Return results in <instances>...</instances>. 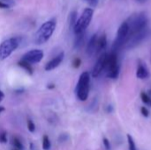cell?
<instances>
[{"mask_svg":"<svg viewBox=\"0 0 151 150\" xmlns=\"http://www.w3.org/2000/svg\"><path fill=\"white\" fill-rule=\"evenodd\" d=\"M57 26V21L55 19L45 21L36 31L35 34V42L36 44H43L50 40Z\"/></svg>","mask_w":151,"mask_h":150,"instance_id":"cell-1","label":"cell"},{"mask_svg":"<svg viewBox=\"0 0 151 150\" xmlns=\"http://www.w3.org/2000/svg\"><path fill=\"white\" fill-rule=\"evenodd\" d=\"M89 83H90V75L88 72H84L81 74L75 93L76 96L80 101H86L88 97V93H89Z\"/></svg>","mask_w":151,"mask_h":150,"instance_id":"cell-2","label":"cell"},{"mask_svg":"<svg viewBox=\"0 0 151 150\" xmlns=\"http://www.w3.org/2000/svg\"><path fill=\"white\" fill-rule=\"evenodd\" d=\"M93 14H94V10L92 8H86L83 11L82 14L77 19L76 23L73 27V31H74L75 34L85 32V30L89 26V24L92 20Z\"/></svg>","mask_w":151,"mask_h":150,"instance_id":"cell-3","label":"cell"},{"mask_svg":"<svg viewBox=\"0 0 151 150\" xmlns=\"http://www.w3.org/2000/svg\"><path fill=\"white\" fill-rule=\"evenodd\" d=\"M127 23L129 25V34H131L145 29L148 24V18L144 12H141L130 17Z\"/></svg>","mask_w":151,"mask_h":150,"instance_id":"cell-4","label":"cell"},{"mask_svg":"<svg viewBox=\"0 0 151 150\" xmlns=\"http://www.w3.org/2000/svg\"><path fill=\"white\" fill-rule=\"evenodd\" d=\"M107 74L106 76L110 79H118L119 75V65L118 62V55L116 52H111L107 55L106 66Z\"/></svg>","mask_w":151,"mask_h":150,"instance_id":"cell-5","label":"cell"},{"mask_svg":"<svg viewBox=\"0 0 151 150\" xmlns=\"http://www.w3.org/2000/svg\"><path fill=\"white\" fill-rule=\"evenodd\" d=\"M19 41L16 37L9 38L0 44V60H4L19 47Z\"/></svg>","mask_w":151,"mask_h":150,"instance_id":"cell-6","label":"cell"},{"mask_svg":"<svg viewBox=\"0 0 151 150\" xmlns=\"http://www.w3.org/2000/svg\"><path fill=\"white\" fill-rule=\"evenodd\" d=\"M146 35H147V30H146V28L143 29V30H142V31H139V32L131 34L129 35V37H127V41L125 42V43H127V49L134 48L135 46H137L145 38Z\"/></svg>","mask_w":151,"mask_h":150,"instance_id":"cell-7","label":"cell"},{"mask_svg":"<svg viewBox=\"0 0 151 150\" xmlns=\"http://www.w3.org/2000/svg\"><path fill=\"white\" fill-rule=\"evenodd\" d=\"M44 54L43 51L41 50H31L29 51H27V53H25L21 59L27 61L29 64H37L39 62H41V60L42 59Z\"/></svg>","mask_w":151,"mask_h":150,"instance_id":"cell-8","label":"cell"},{"mask_svg":"<svg viewBox=\"0 0 151 150\" xmlns=\"http://www.w3.org/2000/svg\"><path fill=\"white\" fill-rule=\"evenodd\" d=\"M107 53H104L100 56V57L97 59L94 68H93V71H92V76L94 78H96L98 77L102 72L105 69V66H106V61H107Z\"/></svg>","mask_w":151,"mask_h":150,"instance_id":"cell-9","label":"cell"},{"mask_svg":"<svg viewBox=\"0 0 151 150\" xmlns=\"http://www.w3.org/2000/svg\"><path fill=\"white\" fill-rule=\"evenodd\" d=\"M65 57V53L64 52H60L58 56H56L55 57H53L50 61H49L46 65H45V71H51L54 70L55 68H57L63 61Z\"/></svg>","mask_w":151,"mask_h":150,"instance_id":"cell-10","label":"cell"},{"mask_svg":"<svg viewBox=\"0 0 151 150\" xmlns=\"http://www.w3.org/2000/svg\"><path fill=\"white\" fill-rule=\"evenodd\" d=\"M136 77L141 80H144L150 77L149 69L147 68L146 64L142 63V61H139V65L136 70Z\"/></svg>","mask_w":151,"mask_h":150,"instance_id":"cell-11","label":"cell"},{"mask_svg":"<svg viewBox=\"0 0 151 150\" xmlns=\"http://www.w3.org/2000/svg\"><path fill=\"white\" fill-rule=\"evenodd\" d=\"M97 40L98 36L96 34H93L92 37L90 38L88 46H87V54L88 56H92L96 52V48H97Z\"/></svg>","mask_w":151,"mask_h":150,"instance_id":"cell-12","label":"cell"},{"mask_svg":"<svg viewBox=\"0 0 151 150\" xmlns=\"http://www.w3.org/2000/svg\"><path fill=\"white\" fill-rule=\"evenodd\" d=\"M107 47V37L105 34H103L97 40V48H96V53L105 50Z\"/></svg>","mask_w":151,"mask_h":150,"instance_id":"cell-13","label":"cell"},{"mask_svg":"<svg viewBox=\"0 0 151 150\" xmlns=\"http://www.w3.org/2000/svg\"><path fill=\"white\" fill-rule=\"evenodd\" d=\"M84 36H85V32L76 34V37L74 40V49L79 50L82 47L84 43Z\"/></svg>","mask_w":151,"mask_h":150,"instance_id":"cell-14","label":"cell"},{"mask_svg":"<svg viewBox=\"0 0 151 150\" xmlns=\"http://www.w3.org/2000/svg\"><path fill=\"white\" fill-rule=\"evenodd\" d=\"M18 65L20 66L21 68H23L27 73L33 74L34 69H33V67L31 66V64L27 63V61H25V60H23V59H20V60L18 62Z\"/></svg>","mask_w":151,"mask_h":150,"instance_id":"cell-15","label":"cell"},{"mask_svg":"<svg viewBox=\"0 0 151 150\" xmlns=\"http://www.w3.org/2000/svg\"><path fill=\"white\" fill-rule=\"evenodd\" d=\"M42 149L43 150L50 149V141L48 135H43L42 137Z\"/></svg>","mask_w":151,"mask_h":150,"instance_id":"cell-16","label":"cell"},{"mask_svg":"<svg viewBox=\"0 0 151 150\" xmlns=\"http://www.w3.org/2000/svg\"><path fill=\"white\" fill-rule=\"evenodd\" d=\"M141 98L145 104H148L151 107V97L148 94H146L145 92H142L141 93Z\"/></svg>","mask_w":151,"mask_h":150,"instance_id":"cell-17","label":"cell"},{"mask_svg":"<svg viewBox=\"0 0 151 150\" xmlns=\"http://www.w3.org/2000/svg\"><path fill=\"white\" fill-rule=\"evenodd\" d=\"M77 21V11H73L70 14V27H73Z\"/></svg>","mask_w":151,"mask_h":150,"instance_id":"cell-18","label":"cell"},{"mask_svg":"<svg viewBox=\"0 0 151 150\" xmlns=\"http://www.w3.org/2000/svg\"><path fill=\"white\" fill-rule=\"evenodd\" d=\"M12 146H14L17 149H23V145L20 142V141L17 138H12Z\"/></svg>","mask_w":151,"mask_h":150,"instance_id":"cell-19","label":"cell"},{"mask_svg":"<svg viewBox=\"0 0 151 150\" xmlns=\"http://www.w3.org/2000/svg\"><path fill=\"white\" fill-rule=\"evenodd\" d=\"M127 140H128V145H129V150H136L135 148V144H134V141L133 140V138L128 134L127 135Z\"/></svg>","mask_w":151,"mask_h":150,"instance_id":"cell-20","label":"cell"},{"mask_svg":"<svg viewBox=\"0 0 151 150\" xmlns=\"http://www.w3.org/2000/svg\"><path fill=\"white\" fill-rule=\"evenodd\" d=\"M27 129H28V131L31 132V133H34L35 130V126L34 122H33L31 119H28V120H27Z\"/></svg>","mask_w":151,"mask_h":150,"instance_id":"cell-21","label":"cell"},{"mask_svg":"<svg viewBox=\"0 0 151 150\" xmlns=\"http://www.w3.org/2000/svg\"><path fill=\"white\" fill-rule=\"evenodd\" d=\"M81 58L76 57V58L73 59V66L74 68H79V67L81 66Z\"/></svg>","mask_w":151,"mask_h":150,"instance_id":"cell-22","label":"cell"},{"mask_svg":"<svg viewBox=\"0 0 151 150\" xmlns=\"http://www.w3.org/2000/svg\"><path fill=\"white\" fill-rule=\"evenodd\" d=\"M7 141V135L5 132H2L0 133V142L2 143H5Z\"/></svg>","mask_w":151,"mask_h":150,"instance_id":"cell-23","label":"cell"},{"mask_svg":"<svg viewBox=\"0 0 151 150\" xmlns=\"http://www.w3.org/2000/svg\"><path fill=\"white\" fill-rule=\"evenodd\" d=\"M141 112H142V116H144L145 118H148V117H149V115H150V112H149L148 109H147V108H145V107H142V109H141Z\"/></svg>","mask_w":151,"mask_h":150,"instance_id":"cell-24","label":"cell"},{"mask_svg":"<svg viewBox=\"0 0 151 150\" xmlns=\"http://www.w3.org/2000/svg\"><path fill=\"white\" fill-rule=\"evenodd\" d=\"M104 147H105L106 150L111 149V145H110V142H109V141H108L106 138H104Z\"/></svg>","mask_w":151,"mask_h":150,"instance_id":"cell-25","label":"cell"},{"mask_svg":"<svg viewBox=\"0 0 151 150\" xmlns=\"http://www.w3.org/2000/svg\"><path fill=\"white\" fill-rule=\"evenodd\" d=\"M9 7H10L9 4L4 3L3 1H0V8H1V9H8Z\"/></svg>","mask_w":151,"mask_h":150,"instance_id":"cell-26","label":"cell"},{"mask_svg":"<svg viewBox=\"0 0 151 150\" xmlns=\"http://www.w3.org/2000/svg\"><path fill=\"white\" fill-rule=\"evenodd\" d=\"M4 93L0 90V102L4 99Z\"/></svg>","mask_w":151,"mask_h":150,"instance_id":"cell-27","label":"cell"},{"mask_svg":"<svg viewBox=\"0 0 151 150\" xmlns=\"http://www.w3.org/2000/svg\"><path fill=\"white\" fill-rule=\"evenodd\" d=\"M47 88H50V89H52V88H55V85H54V84H49Z\"/></svg>","mask_w":151,"mask_h":150,"instance_id":"cell-28","label":"cell"},{"mask_svg":"<svg viewBox=\"0 0 151 150\" xmlns=\"http://www.w3.org/2000/svg\"><path fill=\"white\" fill-rule=\"evenodd\" d=\"M4 110H5V109H4V107H3V106H0V113H1V112H3Z\"/></svg>","mask_w":151,"mask_h":150,"instance_id":"cell-29","label":"cell"},{"mask_svg":"<svg viewBox=\"0 0 151 150\" xmlns=\"http://www.w3.org/2000/svg\"><path fill=\"white\" fill-rule=\"evenodd\" d=\"M14 150H20V149H14Z\"/></svg>","mask_w":151,"mask_h":150,"instance_id":"cell-30","label":"cell"},{"mask_svg":"<svg viewBox=\"0 0 151 150\" xmlns=\"http://www.w3.org/2000/svg\"><path fill=\"white\" fill-rule=\"evenodd\" d=\"M89 1H90V0H88V2H89Z\"/></svg>","mask_w":151,"mask_h":150,"instance_id":"cell-31","label":"cell"},{"mask_svg":"<svg viewBox=\"0 0 151 150\" xmlns=\"http://www.w3.org/2000/svg\"><path fill=\"white\" fill-rule=\"evenodd\" d=\"M140 1H142V0H140Z\"/></svg>","mask_w":151,"mask_h":150,"instance_id":"cell-32","label":"cell"}]
</instances>
